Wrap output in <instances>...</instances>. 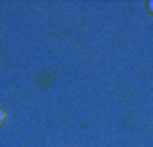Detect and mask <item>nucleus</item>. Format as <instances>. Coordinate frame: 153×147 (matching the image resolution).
<instances>
[{"instance_id":"nucleus-1","label":"nucleus","mask_w":153,"mask_h":147,"mask_svg":"<svg viewBox=\"0 0 153 147\" xmlns=\"http://www.w3.org/2000/svg\"><path fill=\"white\" fill-rule=\"evenodd\" d=\"M4 119H6V114H4V110L0 108V125H2V122H4Z\"/></svg>"},{"instance_id":"nucleus-2","label":"nucleus","mask_w":153,"mask_h":147,"mask_svg":"<svg viewBox=\"0 0 153 147\" xmlns=\"http://www.w3.org/2000/svg\"><path fill=\"white\" fill-rule=\"evenodd\" d=\"M149 10L153 12V0H151V2H149Z\"/></svg>"}]
</instances>
